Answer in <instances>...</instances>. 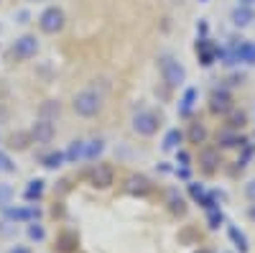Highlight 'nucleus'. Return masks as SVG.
Here are the masks:
<instances>
[{"mask_svg": "<svg viewBox=\"0 0 255 253\" xmlns=\"http://www.w3.org/2000/svg\"><path fill=\"white\" fill-rule=\"evenodd\" d=\"M72 108H74V113L82 115V118H95V115L102 110V95L95 92V90H82V92L74 95Z\"/></svg>", "mask_w": 255, "mask_h": 253, "instance_id": "nucleus-1", "label": "nucleus"}, {"mask_svg": "<svg viewBox=\"0 0 255 253\" xmlns=\"http://www.w3.org/2000/svg\"><path fill=\"white\" fill-rule=\"evenodd\" d=\"M158 69L163 74V82L168 84V87H181V84L186 82V69L181 67V61L171 54H163L158 56Z\"/></svg>", "mask_w": 255, "mask_h": 253, "instance_id": "nucleus-2", "label": "nucleus"}, {"mask_svg": "<svg viewBox=\"0 0 255 253\" xmlns=\"http://www.w3.org/2000/svg\"><path fill=\"white\" fill-rule=\"evenodd\" d=\"M64 26H67V15H64V10L59 5H51V8H46L44 13L38 15V28L44 33L54 36V33L64 31Z\"/></svg>", "mask_w": 255, "mask_h": 253, "instance_id": "nucleus-3", "label": "nucleus"}, {"mask_svg": "<svg viewBox=\"0 0 255 253\" xmlns=\"http://www.w3.org/2000/svg\"><path fill=\"white\" fill-rule=\"evenodd\" d=\"M36 51H38V38L31 36V33L15 38L13 46H10V56H13L15 61H26V59L36 56Z\"/></svg>", "mask_w": 255, "mask_h": 253, "instance_id": "nucleus-4", "label": "nucleus"}, {"mask_svg": "<svg viewBox=\"0 0 255 253\" xmlns=\"http://www.w3.org/2000/svg\"><path fill=\"white\" fill-rule=\"evenodd\" d=\"M158 125H161V118L151 110H140L133 115V131L138 136H153L158 131Z\"/></svg>", "mask_w": 255, "mask_h": 253, "instance_id": "nucleus-5", "label": "nucleus"}, {"mask_svg": "<svg viewBox=\"0 0 255 253\" xmlns=\"http://www.w3.org/2000/svg\"><path fill=\"white\" fill-rule=\"evenodd\" d=\"M54 136H56V128H54V123L46 120V118H38L31 125V141L33 143H51Z\"/></svg>", "mask_w": 255, "mask_h": 253, "instance_id": "nucleus-6", "label": "nucleus"}, {"mask_svg": "<svg viewBox=\"0 0 255 253\" xmlns=\"http://www.w3.org/2000/svg\"><path fill=\"white\" fill-rule=\"evenodd\" d=\"M90 182H92V187H97V189H108V187L115 182L113 166H108V164H97V166L92 169V174H90Z\"/></svg>", "mask_w": 255, "mask_h": 253, "instance_id": "nucleus-7", "label": "nucleus"}, {"mask_svg": "<svg viewBox=\"0 0 255 253\" xmlns=\"http://www.w3.org/2000/svg\"><path fill=\"white\" fill-rule=\"evenodd\" d=\"M209 110L215 115H227L232 110V97L227 90H215L209 95Z\"/></svg>", "mask_w": 255, "mask_h": 253, "instance_id": "nucleus-8", "label": "nucleus"}, {"mask_svg": "<svg viewBox=\"0 0 255 253\" xmlns=\"http://www.w3.org/2000/svg\"><path fill=\"white\" fill-rule=\"evenodd\" d=\"M194 49H197V56H199V61H202V67H212V64L217 61V46L209 44L207 38H199Z\"/></svg>", "mask_w": 255, "mask_h": 253, "instance_id": "nucleus-9", "label": "nucleus"}, {"mask_svg": "<svg viewBox=\"0 0 255 253\" xmlns=\"http://www.w3.org/2000/svg\"><path fill=\"white\" fill-rule=\"evenodd\" d=\"M125 189L130 195H138V197H145L148 192H151V182H148L143 174H133V177H128V184Z\"/></svg>", "mask_w": 255, "mask_h": 253, "instance_id": "nucleus-10", "label": "nucleus"}, {"mask_svg": "<svg viewBox=\"0 0 255 253\" xmlns=\"http://www.w3.org/2000/svg\"><path fill=\"white\" fill-rule=\"evenodd\" d=\"M230 20H232L238 28H248L253 20H255V13H253V8H248V5H238L235 10H232Z\"/></svg>", "mask_w": 255, "mask_h": 253, "instance_id": "nucleus-11", "label": "nucleus"}, {"mask_svg": "<svg viewBox=\"0 0 255 253\" xmlns=\"http://www.w3.org/2000/svg\"><path fill=\"white\" fill-rule=\"evenodd\" d=\"M232 49H235V54H238V61H245V64L255 67V44H253V41H243V44H232Z\"/></svg>", "mask_w": 255, "mask_h": 253, "instance_id": "nucleus-12", "label": "nucleus"}, {"mask_svg": "<svg viewBox=\"0 0 255 253\" xmlns=\"http://www.w3.org/2000/svg\"><path fill=\"white\" fill-rule=\"evenodd\" d=\"M28 143H31V133H26V131H18V133L8 136V149L10 151H23V149H28Z\"/></svg>", "mask_w": 255, "mask_h": 253, "instance_id": "nucleus-13", "label": "nucleus"}, {"mask_svg": "<svg viewBox=\"0 0 255 253\" xmlns=\"http://www.w3.org/2000/svg\"><path fill=\"white\" fill-rule=\"evenodd\" d=\"M199 164H202V169H204L207 174L217 172V164H220V154H217L215 149H207V151H202V156H199Z\"/></svg>", "mask_w": 255, "mask_h": 253, "instance_id": "nucleus-14", "label": "nucleus"}, {"mask_svg": "<svg viewBox=\"0 0 255 253\" xmlns=\"http://www.w3.org/2000/svg\"><path fill=\"white\" fill-rule=\"evenodd\" d=\"M166 202H168V210H171L174 215H184L186 213V202H184V197L176 192V189H168Z\"/></svg>", "mask_w": 255, "mask_h": 253, "instance_id": "nucleus-15", "label": "nucleus"}, {"mask_svg": "<svg viewBox=\"0 0 255 253\" xmlns=\"http://www.w3.org/2000/svg\"><path fill=\"white\" fill-rule=\"evenodd\" d=\"M217 143L222 146V149H238V146H245V143H248V138H243V136H238V133L227 131V133L217 136Z\"/></svg>", "mask_w": 255, "mask_h": 253, "instance_id": "nucleus-16", "label": "nucleus"}, {"mask_svg": "<svg viewBox=\"0 0 255 253\" xmlns=\"http://www.w3.org/2000/svg\"><path fill=\"white\" fill-rule=\"evenodd\" d=\"M77 243H79L77 233H72V230H67V233H61V236H59V241H56V248H59L61 253H72V251L77 248Z\"/></svg>", "mask_w": 255, "mask_h": 253, "instance_id": "nucleus-17", "label": "nucleus"}, {"mask_svg": "<svg viewBox=\"0 0 255 253\" xmlns=\"http://www.w3.org/2000/svg\"><path fill=\"white\" fill-rule=\"evenodd\" d=\"M105 151V141L102 138H92V141H84V159H97Z\"/></svg>", "mask_w": 255, "mask_h": 253, "instance_id": "nucleus-18", "label": "nucleus"}, {"mask_svg": "<svg viewBox=\"0 0 255 253\" xmlns=\"http://www.w3.org/2000/svg\"><path fill=\"white\" fill-rule=\"evenodd\" d=\"M227 233H230V241H232V243L238 246V251H240V253H248V251H250V246H248V238H245V233H240V230H238L235 225H230V228H227Z\"/></svg>", "mask_w": 255, "mask_h": 253, "instance_id": "nucleus-19", "label": "nucleus"}, {"mask_svg": "<svg viewBox=\"0 0 255 253\" xmlns=\"http://www.w3.org/2000/svg\"><path fill=\"white\" fill-rule=\"evenodd\" d=\"M64 156H67L69 164L82 161V159H84V141H72V146L67 149V154H64Z\"/></svg>", "mask_w": 255, "mask_h": 253, "instance_id": "nucleus-20", "label": "nucleus"}, {"mask_svg": "<svg viewBox=\"0 0 255 253\" xmlns=\"http://www.w3.org/2000/svg\"><path fill=\"white\" fill-rule=\"evenodd\" d=\"M181 131L179 128H174V131H168L166 133V138H163V151H176L179 149V143H181Z\"/></svg>", "mask_w": 255, "mask_h": 253, "instance_id": "nucleus-21", "label": "nucleus"}, {"mask_svg": "<svg viewBox=\"0 0 255 253\" xmlns=\"http://www.w3.org/2000/svg\"><path fill=\"white\" fill-rule=\"evenodd\" d=\"M194 100H197V90L194 87H189L186 92H184V100H181V108H179V113L186 118V115H191V108H194Z\"/></svg>", "mask_w": 255, "mask_h": 253, "instance_id": "nucleus-22", "label": "nucleus"}, {"mask_svg": "<svg viewBox=\"0 0 255 253\" xmlns=\"http://www.w3.org/2000/svg\"><path fill=\"white\" fill-rule=\"evenodd\" d=\"M64 161H67V156H64L61 151H51V154H46L44 159H41V164H44L46 169H59V166H64Z\"/></svg>", "mask_w": 255, "mask_h": 253, "instance_id": "nucleus-23", "label": "nucleus"}, {"mask_svg": "<svg viewBox=\"0 0 255 253\" xmlns=\"http://www.w3.org/2000/svg\"><path fill=\"white\" fill-rule=\"evenodd\" d=\"M44 179H31L28 187H26V200H38L41 195H44Z\"/></svg>", "mask_w": 255, "mask_h": 253, "instance_id": "nucleus-24", "label": "nucleus"}, {"mask_svg": "<svg viewBox=\"0 0 255 253\" xmlns=\"http://www.w3.org/2000/svg\"><path fill=\"white\" fill-rule=\"evenodd\" d=\"M248 123V118H245V113L240 110H232L230 115H227V125H230V131H238V128H243V125Z\"/></svg>", "mask_w": 255, "mask_h": 253, "instance_id": "nucleus-25", "label": "nucleus"}, {"mask_svg": "<svg viewBox=\"0 0 255 253\" xmlns=\"http://www.w3.org/2000/svg\"><path fill=\"white\" fill-rule=\"evenodd\" d=\"M207 138V128L202 123H191V131H189V141L191 143H204Z\"/></svg>", "mask_w": 255, "mask_h": 253, "instance_id": "nucleus-26", "label": "nucleus"}, {"mask_svg": "<svg viewBox=\"0 0 255 253\" xmlns=\"http://www.w3.org/2000/svg\"><path fill=\"white\" fill-rule=\"evenodd\" d=\"M207 223H209V228H212V230H217V228L225 223L222 210H220V207H215V210H207Z\"/></svg>", "mask_w": 255, "mask_h": 253, "instance_id": "nucleus-27", "label": "nucleus"}, {"mask_svg": "<svg viewBox=\"0 0 255 253\" xmlns=\"http://www.w3.org/2000/svg\"><path fill=\"white\" fill-rule=\"evenodd\" d=\"M59 110H61V105H59V102L46 100L44 105H41V118H46V120H49V115H59Z\"/></svg>", "mask_w": 255, "mask_h": 253, "instance_id": "nucleus-28", "label": "nucleus"}, {"mask_svg": "<svg viewBox=\"0 0 255 253\" xmlns=\"http://www.w3.org/2000/svg\"><path fill=\"white\" fill-rule=\"evenodd\" d=\"M189 195H191V197H194L197 202H202V200L207 197V192H204V187H202V184H194V182H191V184H189Z\"/></svg>", "mask_w": 255, "mask_h": 253, "instance_id": "nucleus-29", "label": "nucleus"}, {"mask_svg": "<svg viewBox=\"0 0 255 253\" xmlns=\"http://www.w3.org/2000/svg\"><path fill=\"white\" fill-rule=\"evenodd\" d=\"M44 236H46V233H44V228H41L38 223L28 225V238H31V241H44Z\"/></svg>", "mask_w": 255, "mask_h": 253, "instance_id": "nucleus-30", "label": "nucleus"}, {"mask_svg": "<svg viewBox=\"0 0 255 253\" xmlns=\"http://www.w3.org/2000/svg\"><path fill=\"white\" fill-rule=\"evenodd\" d=\"M243 149H245V151H243V159H240V161H238V164H240V166H245V164H248V161H250V156H253V146H250V141H248V143H245V146H243Z\"/></svg>", "mask_w": 255, "mask_h": 253, "instance_id": "nucleus-31", "label": "nucleus"}, {"mask_svg": "<svg viewBox=\"0 0 255 253\" xmlns=\"http://www.w3.org/2000/svg\"><path fill=\"white\" fill-rule=\"evenodd\" d=\"M176 161H179V164H181V166L186 169V166L191 164V156H189L186 151H176Z\"/></svg>", "mask_w": 255, "mask_h": 253, "instance_id": "nucleus-32", "label": "nucleus"}, {"mask_svg": "<svg viewBox=\"0 0 255 253\" xmlns=\"http://www.w3.org/2000/svg\"><path fill=\"white\" fill-rule=\"evenodd\" d=\"M245 195H248V200L255 202V179H250V182L245 184Z\"/></svg>", "mask_w": 255, "mask_h": 253, "instance_id": "nucleus-33", "label": "nucleus"}, {"mask_svg": "<svg viewBox=\"0 0 255 253\" xmlns=\"http://www.w3.org/2000/svg\"><path fill=\"white\" fill-rule=\"evenodd\" d=\"M10 253H31L26 246H15V248H10Z\"/></svg>", "mask_w": 255, "mask_h": 253, "instance_id": "nucleus-34", "label": "nucleus"}, {"mask_svg": "<svg viewBox=\"0 0 255 253\" xmlns=\"http://www.w3.org/2000/svg\"><path fill=\"white\" fill-rule=\"evenodd\" d=\"M240 5H248V8H253V5H255V0H240Z\"/></svg>", "mask_w": 255, "mask_h": 253, "instance_id": "nucleus-35", "label": "nucleus"}, {"mask_svg": "<svg viewBox=\"0 0 255 253\" xmlns=\"http://www.w3.org/2000/svg\"><path fill=\"white\" fill-rule=\"evenodd\" d=\"M248 215H250V220H253V223H255V205H253V207H250V213H248Z\"/></svg>", "mask_w": 255, "mask_h": 253, "instance_id": "nucleus-36", "label": "nucleus"}, {"mask_svg": "<svg viewBox=\"0 0 255 253\" xmlns=\"http://www.w3.org/2000/svg\"><path fill=\"white\" fill-rule=\"evenodd\" d=\"M194 253H212L209 248H199V251H194Z\"/></svg>", "mask_w": 255, "mask_h": 253, "instance_id": "nucleus-37", "label": "nucleus"}, {"mask_svg": "<svg viewBox=\"0 0 255 253\" xmlns=\"http://www.w3.org/2000/svg\"><path fill=\"white\" fill-rule=\"evenodd\" d=\"M26 3H44V0H26Z\"/></svg>", "mask_w": 255, "mask_h": 253, "instance_id": "nucleus-38", "label": "nucleus"}, {"mask_svg": "<svg viewBox=\"0 0 255 253\" xmlns=\"http://www.w3.org/2000/svg\"><path fill=\"white\" fill-rule=\"evenodd\" d=\"M202 3H207V0H202Z\"/></svg>", "mask_w": 255, "mask_h": 253, "instance_id": "nucleus-39", "label": "nucleus"}]
</instances>
